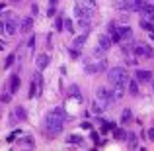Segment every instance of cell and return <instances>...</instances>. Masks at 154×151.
Here are the masks:
<instances>
[{
	"mask_svg": "<svg viewBox=\"0 0 154 151\" xmlns=\"http://www.w3.org/2000/svg\"><path fill=\"white\" fill-rule=\"evenodd\" d=\"M64 118H66V112H64L63 108H55L53 112L47 114V118H45V122H43L41 130H43V133H45L49 140H53L55 136H59V133L63 132Z\"/></svg>",
	"mask_w": 154,
	"mask_h": 151,
	"instance_id": "obj_1",
	"label": "cell"
},
{
	"mask_svg": "<svg viewBox=\"0 0 154 151\" xmlns=\"http://www.w3.org/2000/svg\"><path fill=\"white\" fill-rule=\"evenodd\" d=\"M107 80L117 88H125V84L129 83V75L123 67H111L107 73Z\"/></svg>",
	"mask_w": 154,
	"mask_h": 151,
	"instance_id": "obj_2",
	"label": "cell"
},
{
	"mask_svg": "<svg viewBox=\"0 0 154 151\" xmlns=\"http://www.w3.org/2000/svg\"><path fill=\"white\" fill-rule=\"evenodd\" d=\"M96 98L100 100V104H102L103 108H109V106L115 102L113 90H109V88H105V87H100L98 90H96Z\"/></svg>",
	"mask_w": 154,
	"mask_h": 151,
	"instance_id": "obj_3",
	"label": "cell"
},
{
	"mask_svg": "<svg viewBox=\"0 0 154 151\" xmlns=\"http://www.w3.org/2000/svg\"><path fill=\"white\" fill-rule=\"evenodd\" d=\"M76 30H78L80 34H90L92 31L90 18H76Z\"/></svg>",
	"mask_w": 154,
	"mask_h": 151,
	"instance_id": "obj_4",
	"label": "cell"
},
{
	"mask_svg": "<svg viewBox=\"0 0 154 151\" xmlns=\"http://www.w3.org/2000/svg\"><path fill=\"white\" fill-rule=\"evenodd\" d=\"M4 31H6L8 35L18 34V31H20V24H18V20H16V18H8L6 22H4Z\"/></svg>",
	"mask_w": 154,
	"mask_h": 151,
	"instance_id": "obj_5",
	"label": "cell"
},
{
	"mask_svg": "<svg viewBox=\"0 0 154 151\" xmlns=\"http://www.w3.org/2000/svg\"><path fill=\"white\" fill-rule=\"evenodd\" d=\"M94 16V10L82 6V4H76L74 6V18H92Z\"/></svg>",
	"mask_w": 154,
	"mask_h": 151,
	"instance_id": "obj_6",
	"label": "cell"
},
{
	"mask_svg": "<svg viewBox=\"0 0 154 151\" xmlns=\"http://www.w3.org/2000/svg\"><path fill=\"white\" fill-rule=\"evenodd\" d=\"M135 79L139 80V83H150L152 80V73L146 71V69H137L135 71Z\"/></svg>",
	"mask_w": 154,
	"mask_h": 151,
	"instance_id": "obj_7",
	"label": "cell"
},
{
	"mask_svg": "<svg viewBox=\"0 0 154 151\" xmlns=\"http://www.w3.org/2000/svg\"><path fill=\"white\" fill-rule=\"evenodd\" d=\"M117 38H119V41H127V39L133 38V30L129 26H121L117 28Z\"/></svg>",
	"mask_w": 154,
	"mask_h": 151,
	"instance_id": "obj_8",
	"label": "cell"
},
{
	"mask_svg": "<svg viewBox=\"0 0 154 151\" xmlns=\"http://www.w3.org/2000/svg\"><path fill=\"white\" fill-rule=\"evenodd\" d=\"M98 45H100V49H102V51H107L109 47L113 45V43H111V38H109V35H105V34H100L98 35Z\"/></svg>",
	"mask_w": 154,
	"mask_h": 151,
	"instance_id": "obj_9",
	"label": "cell"
},
{
	"mask_svg": "<svg viewBox=\"0 0 154 151\" xmlns=\"http://www.w3.org/2000/svg\"><path fill=\"white\" fill-rule=\"evenodd\" d=\"M35 65H37L39 71H45L47 65H49V55H45V53H39L37 59H35Z\"/></svg>",
	"mask_w": 154,
	"mask_h": 151,
	"instance_id": "obj_10",
	"label": "cell"
},
{
	"mask_svg": "<svg viewBox=\"0 0 154 151\" xmlns=\"http://www.w3.org/2000/svg\"><path fill=\"white\" fill-rule=\"evenodd\" d=\"M135 55L137 57H152V49H148V47H144V45H135Z\"/></svg>",
	"mask_w": 154,
	"mask_h": 151,
	"instance_id": "obj_11",
	"label": "cell"
},
{
	"mask_svg": "<svg viewBox=\"0 0 154 151\" xmlns=\"http://www.w3.org/2000/svg\"><path fill=\"white\" fill-rule=\"evenodd\" d=\"M31 28H33V20L31 18H23L22 22H20V31H23V34L31 31Z\"/></svg>",
	"mask_w": 154,
	"mask_h": 151,
	"instance_id": "obj_12",
	"label": "cell"
},
{
	"mask_svg": "<svg viewBox=\"0 0 154 151\" xmlns=\"http://www.w3.org/2000/svg\"><path fill=\"white\" fill-rule=\"evenodd\" d=\"M86 39H88V34H80V35H76V38H74V41H72L74 49H80V47H84Z\"/></svg>",
	"mask_w": 154,
	"mask_h": 151,
	"instance_id": "obj_13",
	"label": "cell"
},
{
	"mask_svg": "<svg viewBox=\"0 0 154 151\" xmlns=\"http://www.w3.org/2000/svg\"><path fill=\"white\" fill-rule=\"evenodd\" d=\"M18 90H20V77L18 75H12V79H10V92H12V94H16Z\"/></svg>",
	"mask_w": 154,
	"mask_h": 151,
	"instance_id": "obj_14",
	"label": "cell"
},
{
	"mask_svg": "<svg viewBox=\"0 0 154 151\" xmlns=\"http://www.w3.org/2000/svg\"><path fill=\"white\" fill-rule=\"evenodd\" d=\"M140 12H143L146 18H152V22H154V4H144V6L140 8Z\"/></svg>",
	"mask_w": 154,
	"mask_h": 151,
	"instance_id": "obj_15",
	"label": "cell"
},
{
	"mask_svg": "<svg viewBox=\"0 0 154 151\" xmlns=\"http://www.w3.org/2000/svg\"><path fill=\"white\" fill-rule=\"evenodd\" d=\"M129 94L131 96H137L139 94V80H131V83H129Z\"/></svg>",
	"mask_w": 154,
	"mask_h": 151,
	"instance_id": "obj_16",
	"label": "cell"
},
{
	"mask_svg": "<svg viewBox=\"0 0 154 151\" xmlns=\"http://www.w3.org/2000/svg\"><path fill=\"white\" fill-rule=\"evenodd\" d=\"M127 141H129V147H131V149L139 147V140H137L135 133H127Z\"/></svg>",
	"mask_w": 154,
	"mask_h": 151,
	"instance_id": "obj_17",
	"label": "cell"
},
{
	"mask_svg": "<svg viewBox=\"0 0 154 151\" xmlns=\"http://www.w3.org/2000/svg\"><path fill=\"white\" fill-rule=\"evenodd\" d=\"M68 143H76V145H84V140L80 136H74V133H72V136H68Z\"/></svg>",
	"mask_w": 154,
	"mask_h": 151,
	"instance_id": "obj_18",
	"label": "cell"
},
{
	"mask_svg": "<svg viewBox=\"0 0 154 151\" xmlns=\"http://www.w3.org/2000/svg\"><path fill=\"white\" fill-rule=\"evenodd\" d=\"M76 4H82V6L90 8V10H96V0H78Z\"/></svg>",
	"mask_w": 154,
	"mask_h": 151,
	"instance_id": "obj_19",
	"label": "cell"
},
{
	"mask_svg": "<svg viewBox=\"0 0 154 151\" xmlns=\"http://www.w3.org/2000/svg\"><path fill=\"white\" fill-rule=\"evenodd\" d=\"M113 136H115V140H119V141L127 140V133H125L123 130H115V132H113Z\"/></svg>",
	"mask_w": 154,
	"mask_h": 151,
	"instance_id": "obj_20",
	"label": "cell"
},
{
	"mask_svg": "<svg viewBox=\"0 0 154 151\" xmlns=\"http://www.w3.org/2000/svg\"><path fill=\"white\" fill-rule=\"evenodd\" d=\"M63 26L66 28V30L70 31V34H74V30H76V28H74V24H72L70 20H64V22H63Z\"/></svg>",
	"mask_w": 154,
	"mask_h": 151,
	"instance_id": "obj_21",
	"label": "cell"
},
{
	"mask_svg": "<svg viewBox=\"0 0 154 151\" xmlns=\"http://www.w3.org/2000/svg\"><path fill=\"white\" fill-rule=\"evenodd\" d=\"M129 120H131V110H123V116H121V122H123V124H127Z\"/></svg>",
	"mask_w": 154,
	"mask_h": 151,
	"instance_id": "obj_22",
	"label": "cell"
},
{
	"mask_svg": "<svg viewBox=\"0 0 154 151\" xmlns=\"http://www.w3.org/2000/svg\"><path fill=\"white\" fill-rule=\"evenodd\" d=\"M16 116H18V118H22V120H26V112H23V108H22V106H16Z\"/></svg>",
	"mask_w": 154,
	"mask_h": 151,
	"instance_id": "obj_23",
	"label": "cell"
},
{
	"mask_svg": "<svg viewBox=\"0 0 154 151\" xmlns=\"http://www.w3.org/2000/svg\"><path fill=\"white\" fill-rule=\"evenodd\" d=\"M140 26H143L146 31H150V30H152V24H150V22H146V20H143V22H140Z\"/></svg>",
	"mask_w": 154,
	"mask_h": 151,
	"instance_id": "obj_24",
	"label": "cell"
},
{
	"mask_svg": "<svg viewBox=\"0 0 154 151\" xmlns=\"http://www.w3.org/2000/svg\"><path fill=\"white\" fill-rule=\"evenodd\" d=\"M55 28H57L59 31L63 30V20H60V18H57V20H55Z\"/></svg>",
	"mask_w": 154,
	"mask_h": 151,
	"instance_id": "obj_25",
	"label": "cell"
},
{
	"mask_svg": "<svg viewBox=\"0 0 154 151\" xmlns=\"http://www.w3.org/2000/svg\"><path fill=\"white\" fill-rule=\"evenodd\" d=\"M146 136H148V140H150L152 143H154V128H150V130H148V132H146Z\"/></svg>",
	"mask_w": 154,
	"mask_h": 151,
	"instance_id": "obj_26",
	"label": "cell"
},
{
	"mask_svg": "<svg viewBox=\"0 0 154 151\" xmlns=\"http://www.w3.org/2000/svg\"><path fill=\"white\" fill-rule=\"evenodd\" d=\"M12 63H14V55H10V57L6 59V63H4V67H10Z\"/></svg>",
	"mask_w": 154,
	"mask_h": 151,
	"instance_id": "obj_27",
	"label": "cell"
},
{
	"mask_svg": "<svg viewBox=\"0 0 154 151\" xmlns=\"http://www.w3.org/2000/svg\"><path fill=\"white\" fill-rule=\"evenodd\" d=\"M27 45H29V49H33V45H35V38H33V35L29 38V43H27Z\"/></svg>",
	"mask_w": 154,
	"mask_h": 151,
	"instance_id": "obj_28",
	"label": "cell"
},
{
	"mask_svg": "<svg viewBox=\"0 0 154 151\" xmlns=\"http://www.w3.org/2000/svg\"><path fill=\"white\" fill-rule=\"evenodd\" d=\"M0 100H2V102H10V94H2V96H0Z\"/></svg>",
	"mask_w": 154,
	"mask_h": 151,
	"instance_id": "obj_29",
	"label": "cell"
},
{
	"mask_svg": "<svg viewBox=\"0 0 154 151\" xmlns=\"http://www.w3.org/2000/svg\"><path fill=\"white\" fill-rule=\"evenodd\" d=\"M29 96H35V83H31V92H29Z\"/></svg>",
	"mask_w": 154,
	"mask_h": 151,
	"instance_id": "obj_30",
	"label": "cell"
},
{
	"mask_svg": "<svg viewBox=\"0 0 154 151\" xmlns=\"http://www.w3.org/2000/svg\"><path fill=\"white\" fill-rule=\"evenodd\" d=\"M0 31H4V22L0 20Z\"/></svg>",
	"mask_w": 154,
	"mask_h": 151,
	"instance_id": "obj_31",
	"label": "cell"
},
{
	"mask_svg": "<svg viewBox=\"0 0 154 151\" xmlns=\"http://www.w3.org/2000/svg\"><path fill=\"white\" fill-rule=\"evenodd\" d=\"M150 83H152V90H154V79H152V80H150Z\"/></svg>",
	"mask_w": 154,
	"mask_h": 151,
	"instance_id": "obj_32",
	"label": "cell"
},
{
	"mask_svg": "<svg viewBox=\"0 0 154 151\" xmlns=\"http://www.w3.org/2000/svg\"><path fill=\"white\" fill-rule=\"evenodd\" d=\"M14 2H20V0H14Z\"/></svg>",
	"mask_w": 154,
	"mask_h": 151,
	"instance_id": "obj_33",
	"label": "cell"
}]
</instances>
